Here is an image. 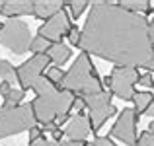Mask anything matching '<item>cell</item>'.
<instances>
[{
  "label": "cell",
  "mask_w": 154,
  "mask_h": 146,
  "mask_svg": "<svg viewBox=\"0 0 154 146\" xmlns=\"http://www.w3.org/2000/svg\"><path fill=\"white\" fill-rule=\"evenodd\" d=\"M68 41H70V45L74 47H80V39H82V29H78V26H70V29H68Z\"/></svg>",
  "instance_id": "7402d4cb"
},
{
  "label": "cell",
  "mask_w": 154,
  "mask_h": 146,
  "mask_svg": "<svg viewBox=\"0 0 154 146\" xmlns=\"http://www.w3.org/2000/svg\"><path fill=\"white\" fill-rule=\"evenodd\" d=\"M70 26H72L70 23V16H68L66 8H63L59 14H55L51 20H47V22L39 27L37 35L43 37V39H47L49 43H60L63 37L68 33Z\"/></svg>",
  "instance_id": "30bf717a"
},
{
  "label": "cell",
  "mask_w": 154,
  "mask_h": 146,
  "mask_svg": "<svg viewBox=\"0 0 154 146\" xmlns=\"http://www.w3.org/2000/svg\"><path fill=\"white\" fill-rule=\"evenodd\" d=\"M49 56L47 55H33L31 59H27L26 62H22L18 66V78H20V88L23 92L26 90H31V84L43 76V72L47 70L49 66Z\"/></svg>",
  "instance_id": "9c48e42d"
},
{
  "label": "cell",
  "mask_w": 154,
  "mask_h": 146,
  "mask_svg": "<svg viewBox=\"0 0 154 146\" xmlns=\"http://www.w3.org/2000/svg\"><path fill=\"white\" fill-rule=\"evenodd\" d=\"M139 74L140 72L137 68H131V66H115L109 74V86L105 88L107 92H111L113 96H117L119 99L123 101H131L133 96H135V84L139 80Z\"/></svg>",
  "instance_id": "52a82bcc"
},
{
  "label": "cell",
  "mask_w": 154,
  "mask_h": 146,
  "mask_svg": "<svg viewBox=\"0 0 154 146\" xmlns=\"http://www.w3.org/2000/svg\"><path fill=\"white\" fill-rule=\"evenodd\" d=\"M133 105H135V111H137V115H144L146 113V109L150 107V103L154 101V96L150 94V92H135V96H133Z\"/></svg>",
  "instance_id": "2e32d148"
},
{
  "label": "cell",
  "mask_w": 154,
  "mask_h": 146,
  "mask_svg": "<svg viewBox=\"0 0 154 146\" xmlns=\"http://www.w3.org/2000/svg\"><path fill=\"white\" fill-rule=\"evenodd\" d=\"M0 45L10 49L16 55H23L29 51L31 45V31L26 22L14 18L2 23L0 27Z\"/></svg>",
  "instance_id": "5b68a950"
},
{
  "label": "cell",
  "mask_w": 154,
  "mask_h": 146,
  "mask_svg": "<svg viewBox=\"0 0 154 146\" xmlns=\"http://www.w3.org/2000/svg\"><path fill=\"white\" fill-rule=\"evenodd\" d=\"M139 119L140 117L137 115V111L133 107H125L119 113L109 135L113 138L125 142V146H137V123H139Z\"/></svg>",
  "instance_id": "ba28073f"
},
{
  "label": "cell",
  "mask_w": 154,
  "mask_h": 146,
  "mask_svg": "<svg viewBox=\"0 0 154 146\" xmlns=\"http://www.w3.org/2000/svg\"><path fill=\"white\" fill-rule=\"evenodd\" d=\"M63 90L70 92L74 96H92V94L103 92V84L100 80V74L96 70V66L92 64L90 55L80 53L76 56L72 66L64 74Z\"/></svg>",
  "instance_id": "3957f363"
},
{
  "label": "cell",
  "mask_w": 154,
  "mask_h": 146,
  "mask_svg": "<svg viewBox=\"0 0 154 146\" xmlns=\"http://www.w3.org/2000/svg\"><path fill=\"white\" fill-rule=\"evenodd\" d=\"M92 144H94V146H117L109 136H96Z\"/></svg>",
  "instance_id": "d4e9b609"
},
{
  "label": "cell",
  "mask_w": 154,
  "mask_h": 146,
  "mask_svg": "<svg viewBox=\"0 0 154 146\" xmlns=\"http://www.w3.org/2000/svg\"><path fill=\"white\" fill-rule=\"evenodd\" d=\"M152 88H154V84H152ZM152 96H154V94H152Z\"/></svg>",
  "instance_id": "d590c367"
},
{
  "label": "cell",
  "mask_w": 154,
  "mask_h": 146,
  "mask_svg": "<svg viewBox=\"0 0 154 146\" xmlns=\"http://www.w3.org/2000/svg\"><path fill=\"white\" fill-rule=\"evenodd\" d=\"M137 84H140V86H146V88H152L154 80H152V74L150 72H144V74H139V80H137Z\"/></svg>",
  "instance_id": "cb8c5ba5"
},
{
  "label": "cell",
  "mask_w": 154,
  "mask_h": 146,
  "mask_svg": "<svg viewBox=\"0 0 154 146\" xmlns=\"http://www.w3.org/2000/svg\"><path fill=\"white\" fill-rule=\"evenodd\" d=\"M80 49L86 55H94L115 66L131 68H144L154 56L148 20L107 0L90 4Z\"/></svg>",
  "instance_id": "6da1fadb"
},
{
  "label": "cell",
  "mask_w": 154,
  "mask_h": 146,
  "mask_svg": "<svg viewBox=\"0 0 154 146\" xmlns=\"http://www.w3.org/2000/svg\"><path fill=\"white\" fill-rule=\"evenodd\" d=\"M90 132H92L90 119H88V115L84 111L72 115L70 121H68V125H66V129H64L66 140H78V142H84Z\"/></svg>",
  "instance_id": "8fae6325"
},
{
  "label": "cell",
  "mask_w": 154,
  "mask_h": 146,
  "mask_svg": "<svg viewBox=\"0 0 154 146\" xmlns=\"http://www.w3.org/2000/svg\"><path fill=\"white\" fill-rule=\"evenodd\" d=\"M86 142H78V140H66V138H63V140H59V142H55L53 140V146H84Z\"/></svg>",
  "instance_id": "4316f807"
},
{
  "label": "cell",
  "mask_w": 154,
  "mask_h": 146,
  "mask_svg": "<svg viewBox=\"0 0 154 146\" xmlns=\"http://www.w3.org/2000/svg\"><path fill=\"white\" fill-rule=\"evenodd\" d=\"M0 80L6 84H10L12 88L20 86V78H18V68L10 62V60H0Z\"/></svg>",
  "instance_id": "9a60e30c"
},
{
  "label": "cell",
  "mask_w": 154,
  "mask_h": 146,
  "mask_svg": "<svg viewBox=\"0 0 154 146\" xmlns=\"http://www.w3.org/2000/svg\"><path fill=\"white\" fill-rule=\"evenodd\" d=\"M29 142H35V140H39V138H43V129H39L37 125H35L33 129H29Z\"/></svg>",
  "instance_id": "484cf974"
},
{
  "label": "cell",
  "mask_w": 154,
  "mask_h": 146,
  "mask_svg": "<svg viewBox=\"0 0 154 146\" xmlns=\"http://www.w3.org/2000/svg\"><path fill=\"white\" fill-rule=\"evenodd\" d=\"M144 115H148V117H152V119H154V101L150 103V107L146 109V113H144Z\"/></svg>",
  "instance_id": "d6a6232c"
},
{
  "label": "cell",
  "mask_w": 154,
  "mask_h": 146,
  "mask_svg": "<svg viewBox=\"0 0 154 146\" xmlns=\"http://www.w3.org/2000/svg\"><path fill=\"white\" fill-rule=\"evenodd\" d=\"M84 146H94V144H92V142H86V144H84Z\"/></svg>",
  "instance_id": "e575fe53"
},
{
  "label": "cell",
  "mask_w": 154,
  "mask_h": 146,
  "mask_svg": "<svg viewBox=\"0 0 154 146\" xmlns=\"http://www.w3.org/2000/svg\"><path fill=\"white\" fill-rule=\"evenodd\" d=\"M0 27H2V23H0Z\"/></svg>",
  "instance_id": "8d00e7d4"
},
{
  "label": "cell",
  "mask_w": 154,
  "mask_h": 146,
  "mask_svg": "<svg viewBox=\"0 0 154 146\" xmlns=\"http://www.w3.org/2000/svg\"><path fill=\"white\" fill-rule=\"evenodd\" d=\"M31 90L35 92V99L31 101L35 119L39 123H57L63 125L70 121V109L74 103V94L66 90H60L55 84H51L45 78V74L39 76L33 84Z\"/></svg>",
  "instance_id": "7a4b0ae2"
},
{
  "label": "cell",
  "mask_w": 154,
  "mask_h": 146,
  "mask_svg": "<svg viewBox=\"0 0 154 146\" xmlns=\"http://www.w3.org/2000/svg\"><path fill=\"white\" fill-rule=\"evenodd\" d=\"M29 146H53V142L47 140V138H39V140H35V142H29Z\"/></svg>",
  "instance_id": "f1b7e54d"
},
{
  "label": "cell",
  "mask_w": 154,
  "mask_h": 146,
  "mask_svg": "<svg viewBox=\"0 0 154 146\" xmlns=\"http://www.w3.org/2000/svg\"><path fill=\"white\" fill-rule=\"evenodd\" d=\"M37 119L31 103H22L18 107H2L0 109V140L8 136L26 132L35 127Z\"/></svg>",
  "instance_id": "277c9868"
},
{
  "label": "cell",
  "mask_w": 154,
  "mask_h": 146,
  "mask_svg": "<svg viewBox=\"0 0 154 146\" xmlns=\"http://www.w3.org/2000/svg\"><path fill=\"white\" fill-rule=\"evenodd\" d=\"M137 146H154V135L148 131L140 132V136H137Z\"/></svg>",
  "instance_id": "603a6c76"
},
{
  "label": "cell",
  "mask_w": 154,
  "mask_h": 146,
  "mask_svg": "<svg viewBox=\"0 0 154 146\" xmlns=\"http://www.w3.org/2000/svg\"><path fill=\"white\" fill-rule=\"evenodd\" d=\"M148 35H150V41H152V45H154V18L148 22Z\"/></svg>",
  "instance_id": "f546056e"
},
{
  "label": "cell",
  "mask_w": 154,
  "mask_h": 146,
  "mask_svg": "<svg viewBox=\"0 0 154 146\" xmlns=\"http://www.w3.org/2000/svg\"><path fill=\"white\" fill-rule=\"evenodd\" d=\"M10 84H6V82H2V84H0V96H4V94H6V92L8 90H10Z\"/></svg>",
  "instance_id": "4dcf8cb0"
},
{
  "label": "cell",
  "mask_w": 154,
  "mask_h": 146,
  "mask_svg": "<svg viewBox=\"0 0 154 146\" xmlns=\"http://www.w3.org/2000/svg\"><path fill=\"white\" fill-rule=\"evenodd\" d=\"M111 92L103 90L100 92V94H92V96H82L84 97V103H86L88 107V119H90V127L92 131H100V129L103 127V123L109 119V117H113L117 113L115 105L111 103Z\"/></svg>",
  "instance_id": "8992f818"
},
{
  "label": "cell",
  "mask_w": 154,
  "mask_h": 146,
  "mask_svg": "<svg viewBox=\"0 0 154 146\" xmlns=\"http://www.w3.org/2000/svg\"><path fill=\"white\" fill-rule=\"evenodd\" d=\"M45 55L49 56V60H51L53 64H55V66H59V68H60L68 59H70L72 51H70V47H68V45H64V43L60 41V43H51V47L47 49Z\"/></svg>",
  "instance_id": "5bb4252c"
},
{
  "label": "cell",
  "mask_w": 154,
  "mask_h": 146,
  "mask_svg": "<svg viewBox=\"0 0 154 146\" xmlns=\"http://www.w3.org/2000/svg\"><path fill=\"white\" fill-rule=\"evenodd\" d=\"M64 74L66 72H63V68H59V66H53L47 70V74H45V78L49 80L51 84H55L57 88H60L63 90V82H64Z\"/></svg>",
  "instance_id": "ffe728a7"
},
{
  "label": "cell",
  "mask_w": 154,
  "mask_h": 146,
  "mask_svg": "<svg viewBox=\"0 0 154 146\" xmlns=\"http://www.w3.org/2000/svg\"><path fill=\"white\" fill-rule=\"evenodd\" d=\"M49 47H51V43L47 41V39H43V37H39V35H37V37L31 39L29 51H31V53H35V55H45Z\"/></svg>",
  "instance_id": "44dd1931"
},
{
  "label": "cell",
  "mask_w": 154,
  "mask_h": 146,
  "mask_svg": "<svg viewBox=\"0 0 154 146\" xmlns=\"http://www.w3.org/2000/svg\"><path fill=\"white\" fill-rule=\"evenodd\" d=\"M64 4L66 2H63V0H33V16L47 22L63 10Z\"/></svg>",
  "instance_id": "4fadbf2b"
},
{
  "label": "cell",
  "mask_w": 154,
  "mask_h": 146,
  "mask_svg": "<svg viewBox=\"0 0 154 146\" xmlns=\"http://www.w3.org/2000/svg\"><path fill=\"white\" fill-rule=\"evenodd\" d=\"M148 132H152V135H154V119L150 121V125H148Z\"/></svg>",
  "instance_id": "836d02e7"
},
{
  "label": "cell",
  "mask_w": 154,
  "mask_h": 146,
  "mask_svg": "<svg viewBox=\"0 0 154 146\" xmlns=\"http://www.w3.org/2000/svg\"><path fill=\"white\" fill-rule=\"evenodd\" d=\"M0 14L10 20L33 14V0H0Z\"/></svg>",
  "instance_id": "7c38bea8"
},
{
  "label": "cell",
  "mask_w": 154,
  "mask_h": 146,
  "mask_svg": "<svg viewBox=\"0 0 154 146\" xmlns=\"http://www.w3.org/2000/svg\"><path fill=\"white\" fill-rule=\"evenodd\" d=\"M90 4H92V2H88V0H70V2L64 4V8L68 10V16H70V18L78 20L80 16L86 12V8L90 6Z\"/></svg>",
  "instance_id": "d6986e66"
},
{
  "label": "cell",
  "mask_w": 154,
  "mask_h": 146,
  "mask_svg": "<svg viewBox=\"0 0 154 146\" xmlns=\"http://www.w3.org/2000/svg\"><path fill=\"white\" fill-rule=\"evenodd\" d=\"M72 107L76 109V113H80L84 107H86V103H84V97H82V96H74V103H72Z\"/></svg>",
  "instance_id": "83f0119b"
},
{
  "label": "cell",
  "mask_w": 154,
  "mask_h": 146,
  "mask_svg": "<svg viewBox=\"0 0 154 146\" xmlns=\"http://www.w3.org/2000/svg\"><path fill=\"white\" fill-rule=\"evenodd\" d=\"M144 68H146V70L150 72V74L154 72V56H152V59H150V60H148V62H146V66H144Z\"/></svg>",
  "instance_id": "1f68e13d"
},
{
  "label": "cell",
  "mask_w": 154,
  "mask_h": 146,
  "mask_svg": "<svg viewBox=\"0 0 154 146\" xmlns=\"http://www.w3.org/2000/svg\"><path fill=\"white\" fill-rule=\"evenodd\" d=\"M121 8H125V10L133 12V14H148V12H152V6L148 0H121V2H117Z\"/></svg>",
  "instance_id": "e0dca14e"
},
{
  "label": "cell",
  "mask_w": 154,
  "mask_h": 146,
  "mask_svg": "<svg viewBox=\"0 0 154 146\" xmlns=\"http://www.w3.org/2000/svg\"><path fill=\"white\" fill-rule=\"evenodd\" d=\"M2 97H4V107H18V105H22V99L26 97V92L22 88H10Z\"/></svg>",
  "instance_id": "ac0fdd59"
}]
</instances>
